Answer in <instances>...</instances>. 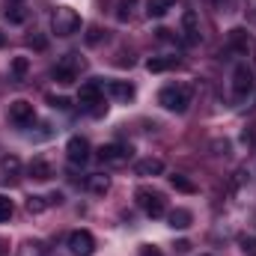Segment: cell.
I'll use <instances>...</instances> for the list:
<instances>
[{"label": "cell", "instance_id": "obj_1", "mask_svg": "<svg viewBox=\"0 0 256 256\" xmlns=\"http://www.w3.org/2000/svg\"><path fill=\"white\" fill-rule=\"evenodd\" d=\"M254 90H256L254 68L248 63H236V68H232V102L236 104H244L254 96Z\"/></svg>", "mask_w": 256, "mask_h": 256}, {"label": "cell", "instance_id": "obj_2", "mask_svg": "<svg viewBox=\"0 0 256 256\" xmlns=\"http://www.w3.org/2000/svg\"><path fill=\"white\" fill-rule=\"evenodd\" d=\"M102 84L98 80H86V84H80V92H78V104L86 110V114H92V116H102V114H108V104H104V98H102Z\"/></svg>", "mask_w": 256, "mask_h": 256}, {"label": "cell", "instance_id": "obj_3", "mask_svg": "<svg viewBox=\"0 0 256 256\" xmlns=\"http://www.w3.org/2000/svg\"><path fill=\"white\" fill-rule=\"evenodd\" d=\"M158 104L170 114H185L191 104V90L188 86H164L158 92Z\"/></svg>", "mask_w": 256, "mask_h": 256}, {"label": "cell", "instance_id": "obj_4", "mask_svg": "<svg viewBox=\"0 0 256 256\" xmlns=\"http://www.w3.org/2000/svg\"><path fill=\"white\" fill-rule=\"evenodd\" d=\"M80 15L72 9V6H57L54 9V15H51V30L57 33V36H74L78 30H80Z\"/></svg>", "mask_w": 256, "mask_h": 256}, {"label": "cell", "instance_id": "obj_5", "mask_svg": "<svg viewBox=\"0 0 256 256\" xmlns=\"http://www.w3.org/2000/svg\"><path fill=\"white\" fill-rule=\"evenodd\" d=\"M80 68H84L80 54H66V57H60V60H57V66L51 68V78H54L57 84H74Z\"/></svg>", "mask_w": 256, "mask_h": 256}, {"label": "cell", "instance_id": "obj_6", "mask_svg": "<svg viewBox=\"0 0 256 256\" xmlns=\"http://www.w3.org/2000/svg\"><path fill=\"white\" fill-rule=\"evenodd\" d=\"M134 202H137L149 218H164V212H167L164 196L158 191H152V188H137V191H134Z\"/></svg>", "mask_w": 256, "mask_h": 256}, {"label": "cell", "instance_id": "obj_7", "mask_svg": "<svg viewBox=\"0 0 256 256\" xmlns=\"http://www.w3.org/2000/svg\"><path fill=\"white\" fill-rule=\"evenodd\" d=\"M96 155L108 167H122V164H128V158H131V146H126V143H104Z\"/></svg>", "mask_w": 256, "mask_h": 256}, {"label": "cell", "instance_id": "obj_8", "mask_svg": "<svg viewBox=\"0 0 256 256\" xmlns=\"http://www.w3.org/2000/svg\"><path fill=\"white\" fill-rule=\"evenodd\" d=\"M68 254L72 256H92L96 254V238L90 230H74L68 236Z\"/></svg>", "mask_w": 256, "mask_h": 256}, {"label": "cell", "instance_id": "obj_9", "mask_svg": "<svg viewBox=\"0 0 256 256\" xmlns=\"http://www.w3.org/2000/svg\"><path fill=\"white\" fill-rule=\"evenodd\" d=\"M33 120H36V110H33V104H30V102L15 98V102L9 104V122H12V126L27 128V126H33Z\"/></svg>", "mask_w": 256, "mask_h": 256}, {"label": "cell", "instance_id": "obj_10", "mask_svg": "<svg viewBox=\"0 0 256 256\" xmlns=\"http://www.w3.org/2000/svg\"><path fill=\"white\" fill-rule=\"evenodd\" d=\"M66 158H68V164H86V161H90V140L80 137V134L68 137V143H66Z\"/></svg>", "mask_w": 256, "mask_h": 256}, {"label": "cell", "instance_id": "obj_11", "mask_svg": "<svg viewBox=\"0 0 256 256\" xmlns=\"http://www.w3.org/2000/svg\"><path fill=\"white\" fill-rule=\"evenodd\" d=\"M182 42L185 45H196L200 42V18H196L194 9L182 12Z\"/></svg>", "mask_w": 256, "mask_h": 256}, {"label": "cell", "instance_id": "obj_12", "mask_svg": "<svg viewBox=\"0 0 256 256\" xmlns=\"http://www.w3.org/2000/svg\"><path fill=\"white\" fill-rule=\"evenodd\" d=\"M134 84H128V80H110L108 84V96L110 98H116V102H131L134 98Z\"/></svg>", "mask_w": 256, "mask_h": 256}, {"label": "cell", "instance_id": "obj_13", "mask_svg": "<svg viewBox=\"0 0 256 256\" xmlns=\"http://www.w3.org/2000/svg\"><path fill=\"white\" fill-rule=\"evenodd\" d=\"M134 173L137 176H161L164 173V161L161 158H140L134 164Z\"/></svg>", "mask_w": 256, "mask_h": 256}, {"label": "cell", "instance_id": "obj_14", "mask_svg": "<svg viewBox=\"0 0 256 256\" xmlns=\"http://www.w3.org/2000/svg\"><path fill=\"white\" fill-rule=\"evenodd\" d=\"M27 173H30V179H36V182H48V179L54 176V167H51L45 158H33L30 167H27Z\"/></svg>", "mask_w": 256, "mask_h": 256}, {"label": "cell", "instance_id": "obj_15", "mask_svg": "<svg viewBox=\"0 0 256 256\" xmlns=\"http://www.w3.org/2000/svg\"><path fill=\"white\" fill-rule=\"evenodd\" d=\"M167 224L173 226V230H188L194 224V214L188 212V208H173L170 214H167Z\"/></svg>", "mask_w": 256, "mask_h": 256}, {"label": "cell", "instance_id": "obj_16", "mask_svg": "<svg viewBox=\"0 0 256 256\" xmlns=\"http://www.w3.org/2000/svg\"><path fill=\"white\" fill-rule=\"evenodd\" d=\"M170 9H176V0H149L146 3V15L149 18H164Z\"/></svg>", "mask_w": 256, "mask_h": 256}, {"label": "cell", "instance_id": "obj_17", "mask_svg": "<svg viewBox=\"0 0 256 256\" xmlns=\"http://www.w3.org/2000/svg\"><path fill=\"white\" fill-rule=\"evenodd\" d=\"M176 63H179L176 57H149V60H146V72L158 74V72H167V68H173Z\"/></svg>", "mask_w": 256, "mask_h": 256}, {"label": "cell", "instance_id": "obj_18", "mask_svg": "<svg viewBox=\"0 0 256 256\" xmlns=\"http://www.w3.org/2000/svg\"><path fill=\"white\" fill-rule=\"evenodd\" d=\"M18 256H48V248L42 242H24L18 248Z\"/></svg>", "mask_w": 256, "mask_h": 256}, {"label": "cell", "instance_id": "obj_19", "mask_svg": "<svg viewBox=\"0 0 256 256\" xmlns=\"http://www.w3.org/2000/svg\"><path fill=\"white\" fill-rule=\"evenodd\" d=\"M0 170H3L6 176H18V173H21V161H18V155H3V158H0Z\"/></svg>", "mask_w": 256, "mask_h": 256}, {"label": "cell", "instance_id": "obj_20", "mask_svg": "<svg viewBox=\"0 0 256 256\" xmlns=\"http://www.w3.org/2000/svg\"><path fill=\"white\" fill-rule=\"evenodd\" d=\"M170 185L176 188V191L182 194H196V185H194L188 176H182V173H176V176H170Z\"/></svg>", "mask_w": 256, "mask_h": 256}, {"label": "cell", "instance_id": "obj_21", "mask_svg": "<svg viewBox=\"0 0 256 256\" xmlns=\"http://www.w3.org/2000/svg\"><path fill=\"white\" fill-rule=\"evenodd\" d=\"M27 68H30V60H27V57H15L12 66H9V72H12V78H15V80H24Z\"/></svg>", "mask_w": 256, "mask_h": 256}, {"label": "cell", "instance_id": "obj_22", "mask_svg": "<svg viewBox=\"0 0 256 256\" xmlns=\"http://www.w3.org/2000/svg\"><path fill=\"white\" fill-rule=\"evenodd\" d=\"M48 206H51L48 196H27V212H30V214H42Z\"/></svg>", "mask_w": 256, "mask_h": 256}, {"label": "cell", "instance_id": "obj_23", "mask_svg": "<svg viewBox=\"0 0 256 256\" xmlns=\"http://www.w3.org/2000/svg\"><path fill=\"white\" fill-rule=\"evenodd\" d=\"M86 185H90V191H92V194H108V188H110V179H108V176H92Z\"/></svg>", "mask_w": 256, "mask_h": 256}, {"label": "cell", "instance_id": "obj_24", "mask_svg": "<svg viewBox=\"0 0 256 256\" xmlns=\"http://www.w3.org/2000/svg\"><path fill=\"white\" fill-rule=\"evenodd\" d=\"M12 214H15V206H12V200H9L6 194H0V224H6Z\"/></svg>", "mask_w": 256, "mask_h": 256}, {"label": "cell", "instance_id": "obj_25", "mask_svg": "<svg viewBox=\"0 0 256 256\" xmlns=\"http://www.w3.org/2000/svg\"><path fill=\"white\" fill-rule=\"evenodd\" d=\"M48 102H51V108H54V110H72V102L63 98V96H48Z\"/></svg>", "mask_w": 256, "mask_h": 256}, {"label": "cell", "instance_id": "obj_26", "mask_svg": "<svg viewBox=\"0 0 256 256\" xmlns=\"http://www.w3.org/2000/svg\"><path fill=\"white\" fill-rule=\"evenodd\" d=\"M134 3H137V0H122V3H120V9H116V18H120V21H128V18H131V6H134Z\"/></svg>", "mask_w": 256, "mask_h": 256}, {"label": "cell", "instance_id": "obj_27", "mask_svg": "<svg viewBox=\"0 0 256 256\" xmlns=\"http://www.w3.org/2000/svg\"><path fill=\"white\" fill-rule=\"evenodd\" d=\"M248 179H250V173H248V167H238V170H236V179H232V188H242V185H244Z\"/></svg>", "mask_w": 256, "mask_h": 256}, {"label": "cell", "instance_id": "obj_28", "mask_svg": "<svg viewBox=\"0 0 256 256\" xmlns=\"http://www.w3.org/2000/svg\"><path fill=\"white\" fill-rule=\"evenodd\" d=\"M238 244H242V250H244V254H254V250H256V238H254V236H242V238H238Z\"/></svg>", "mask_w": 256, "mask_h": 256}, {"label": "cell", "instance_id": "obj_29", "mask_svg": "<svg viewBox=\"0 0 256 256\" xmlns=\"http://www.w3.org/2000/svg\"><path fill=\"white\" fill-rule=\"evenodd\" d=\"M212 149H214V155H230V140H214Z\"/></svg>", "mask_w": 256, "mask_h": 256}, {"label": "cell", "instance_id": "obj_30", "mask_svg": "<svg viewBox=\"0 0 256 256\" xmlns=\"http://www.w3.org/2000/svg\"><path fill=\"white\" fill-rule=\"evenodd\" d=\"M140 256H164V254H161L155 244H143V248H140Z\"/></svg>", "mask_w": 256, "mask_h": 256}, {"label": "cell", "instance_id": "obj_31", "mask_svg": "<svg viewBox=\"0 0 256 256\" xmlns=\"http://www.w3.org/2000/svg\"><path fill=\"white\" fill-rule=\"evenodd\" d=\"M30 45H33L36 51H45V45H48V42H45L42 36H30Z\"/></svg>", "mask_w": 256, "mask_h": 256}, {"label": "cell", "instance_id": "obj_32", "mask_svg": "<svg viewBox=\"0 0 256 256\" xmlns=\"http://www.w3.org/2000/svg\"><path fill=\"white\" fill-rule=\"evenodd\" d=\"M188 250H191V242H185V238L176 242V254H188Z\"/></svg>", "mask_w": 256, "mask_h": 256}, {"label": "cell", "instance_id": "obj_33", "mask_svg": "<svg viewBox=\"0 0 256 256\" xmlns=\"http://www.w3.org/2000/svg\"><path fill=\"white\" fill-rule=\"evenodd\" d=\"M230 3H232V0H214V6H218L220 12H226V9H230Z\"/></svg>", "mask_w": 256, "mask_h": 256}, {"label": "cell", "instance_id": "obj_34", "mask_svg": "<svg viewBox=\"0 0 256 256\" xmlns=\"http://www.w3.org/2000/svg\"><path fill=\"white\" fill-rule=\"evenodd\" d=\"M3 45H6V33L0 30V48H3Z\"/></svg>", "mask_w": 256, "mask_h": 256}]
</instances>
